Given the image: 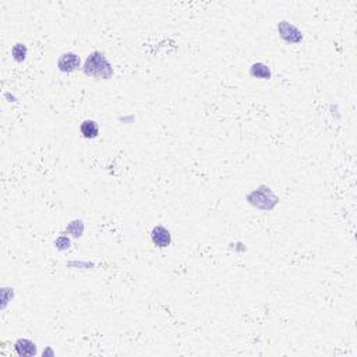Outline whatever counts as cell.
Here are the masks:
<instances>
[{"label": "cell", "mask_w": 357, "mask_h": 357, "mask_svg": "<svg viewBox=\"0 0 357 357\" xmlns=\"http://www.w3.org/2000/svg\"><path fill=\"white\" fill-rule=\"evenodd\" d=\"M83 70L87 76L104 78V80H109L113 76V68L110 66V63L107 62V59L105 58V55L101 52L91 53L85 60V64H84Z\"/></svg>", "instance_id": "1"}, {"label": "cell", "mask_w": 357, "mask_h": 357, "mask_svg": "<svg viewBox=\"0 0 357 357\" xmlns=\"http://www.w3.org/2000/svg\"><path fill=\"white\" fill-rule=\"evenodd\" d=\"M278 29H279V34L282 38L288 42H292V43H297L303 39V35L300 32L299 29L296 28L293 24H290L288 21H280L279 25H278Z\"/></svg>", "instance_id": "2"}, {"label": "cell", "mask_w": 357, "mask_h": 357, "mask_svg": "<svg viewBox=\"0 0 357 357\" xmlns=\"http://www.w3.org/2000/svg\"><path fill=\"white\" fill-rule=\"evenodd\" d=\"M58 67L63 73H71V71H74V70H77L80 67V58L73 52L63 53L59 58Z\"/></svg>", "instance_id": "3"}, {"label": "cell", "mask_w": 357, "mask_h": 357, "mask_svg": "<svg viewBox=\"0 0 357 357\" xmlns=\"http://www.w3.org/2000/svg\"><path fill=\"white\" fill-rule=\"evenodd\" d=\"M151 239L154 241V244L156 247H161V249H165L168 247L170 243H172V236H170V232L164 228V226H155L151 232Z\"/></svg>", "instance_id": "4"}, {"label": "cell", "mask_w": 357, "mask_h": 357, "mask_svg": "<svg viewBox=\"0 0 357 357\" xmlns=\"http://www.w3.org/2000/svg\"><path fill=\"white\" fill-rule=\"evenodd\" d=\"M14 349L20 356H34L37 353V345L29 339H19L14 345Z\"/></svg>", "instance_id": "5"}, {"label": "cell", "mask_w": 357, "mask_h": 357, "mask_svg": "<svg viewBox=\"0 0 357 357\" xmlns=\"http://www.w3.org/2000/svg\"><path fill=\"white\" fill-rule=\"evenodd\" d=\"M80 130H81V134L85 138H95L99 134V127L95 120H84L81 123Z\"/></svg>", "instance_id": "6"}, {"label": "cell", "mask_w": 357, "mask_h": 357, "mask_svg": "<svg viewBox=\"0 0 357 357\" xmlns=\"http://www.w3.org/2000/svg\"><path fill=\"white\" fill-rule=\"evenodd\" d=\"M250 74L252 77L268 80V78L271 77V70L268 66H265V64H262V63H255V64H252V67H251Z\"/></svg>", "instance_id": "7"}, {"label": "cell", "mask_w": 357, "mask_h": 357, "mask_svg": "<svg viewBox=\"0 0 357 357\" xmlns=\"http://www.w3.org/2000/svg\"><path fill=\"white\" fill-rule=\"evenodd\" d=\"M11 55H13V58L16 59L17 62H22L25 59V56H27V48H25V45L24 43H16L13 46Z\"/></svg>", "instance_id": "8"}, {"label": "cell", "mask_w": 357, "mask_h": 357, "mask_svg": "<svg viewBox=\"0 0 357 357\" xmlns=\"http://www.w3.org/2000/svg\"><path fill=\"white\" fill-rule=\"evenodd\" d=\"M83 231H84V225L81 221H74L70 223L67 228V232L71 233L74 237H80L83 234Z\"/></svg>", "instance_id": "9"}, {"label": "cell", "mask_w": 357, "mask_h": 357, "mask_svg": "<svg viewBox=\"0 0 357 357\" xmlns=\"http://www.w3.org/2000/svg\"><path fill=\"white\" fill-rule=\"evenodd\" d=\"M56 246H58V249H60V250L68 249V246H70V240H68L67 237H64V236H60L58 240H56Z\"/></svg>", "instance_id": "10"}]
</instances>
